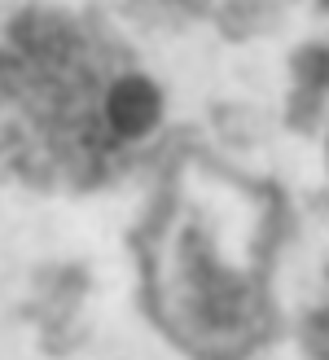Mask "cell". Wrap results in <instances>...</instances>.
<instances>
[{
  "label": "cell",
  "mask_w": 329,
  "mask_h": 360,
  "mask_svg": "<svg viewBox=\"0 0 329 360\" xmlns=\"http://www.w3.org/2000/svg\"><path fill=\"white\" fill-rule=\"evenodd\" d=\"M162 123V93L154 79L123 70V75L105 79L97 97V128L105 146H136Z\"/></svg>",
  "instance_id": "1"
}]
</instances>
